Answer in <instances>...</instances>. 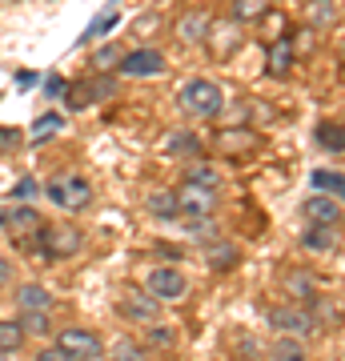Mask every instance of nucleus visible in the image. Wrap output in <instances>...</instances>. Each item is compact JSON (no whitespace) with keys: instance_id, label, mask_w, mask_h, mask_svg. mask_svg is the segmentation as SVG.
Listing matches in <instances>:
<instances>
[{"instance_id":"nucleus-20","label":"nucleus","mask_w":345,"mask_h":361,"mask_svg":"<svg viewBox=\"0 0 345 361\" xmlns=\"http://www.w3.org/2000/svg\"><path fill=\"white\" fill-rule=\"evenodd\" d=\"M317 141H321V149H329V153H345V129L341 125H317Z\"/></svg>"},{"instance_id":"nucleus-31","label":"nucleus","mask_w":345,"mask_h":361,"mask_svg":"<svg viewBox=\"0 0 345 361\" xmlns=\"http://www.w3.org/2000/svg\"><path fill=\"white\" fill-rule=\"evenodd\" d=\"M289 289H293L301 301H309V293H313V281H309V277H301V273H293V277H289Z\"/></svg>"},{"instance_id":"nucleus-16","label":"nucleus","mask_w":345,"mask_h":361,"mask_svg":"<svg viewBox=\"0 0 345 361\" xmlns=\"http://www.w3.org/2000/svg\"><path fill=\"white\" fill-rule=\"evenodd\" d=\"M305 20L313 28H329L333 20H337V4H333V0H309L305 4Z\"/></svg>"},{"instance_id":"nucleus-23","label":"nucleus","mask_w":345,"mask_h":361,"mask_svg":"<svg viewBox=\"0 0 345 361\" xmlns=\"http://www.w3.org/2000/svg\"><path fill=\"white\" fill-rule=\"evenodd\" d=\"M169 153H181V157H197L201 153V141L193 133H169Z\"/></svg>"},{"instance_id":"nucleus-14","label":"nucleus","mask_w":345,"mask_h":361,"mask_svg":"<svg viewBox=\"0 0 345 361\" xmlns=\"http://www.w3.org/2000/svg\"><path fill=\"white\" fill-rule=\"evenodd\" d=\"M301 245H305L309 253H329V249L337 245V225H309L305 237H301Z\"/></svg>"},{"instance_id":"nucleus-34","label":"nucleus","mask_w":345,"mask_h":361,"mask_svg":"<svg viewBox=\"0 0 345 361\" xmlns=\"http://www.w3.org/2000/svg\"><path fill=\"white\" fill-rule=\"evenodd\" d=\"M153 345H173V329L157 325V329H153Z\"/></svg>"},{"instance_id":"nucleus-19","label":"nucleus","mask_w":345,"mask_h":361,"mask_svg":"<svg viewBox=\"0 0 345 361\" xmlns=\"http://www.w3.org/2000/svg\"><path fill=\"white\" fill-rule=\"evenodd\" d=\"M116 20H121V13H116V4H109V8H104V13L97 16V20H92L89 28H85V37H80V44H89V40L104 37V32H109V28H113Z\"/></svg>"},{"instance_id":"nucleus-12","label":"nucleus","mask_w":345,"mask_h":361,"mask_svg":"<svg viewBox=\"0 0 345 361\" xmlns=\"http://www.w3.org/2000/svg\"><path fill=\"white\" fill-rule=\"evenodd\" d=\"M8 221L16 225V245H20V241H37L40 229H44V225H40V217H37V209H32V205H16L13 213H8Z\"/></svg>"},{"instance_id":"nucleus-7","label":"nucleus","mask_w":345,"mask_h":361,"mask_svg":"<svg viewBox=\"0 0 345 361\" xmlns=\"http://www.w3.org/2000/svg\"><path fill=\"white\" fill-rule=\"evenodd\" d=\"M56 349L68 353L73 361H89V357H97V353H104L101 337L92 334V329H64V334L56 337Z\"/></svg>"},{"instance_id":"nucleus-3","label":"nucleus","mask_w":345,"mask_h":361,"mask_svg":"<svg viewBox=\"0 0 345 361\" xmlns=\"http://www.w3.org/2000/svg\"><path fill=\"white\" fill-rule=\"evenodd\" d=\"M173 197H177V213L185 221L213 217V205H217V189H205V185H193V180H185Z\"/></svg>"},{"instance_id":"nucleus-37","label":"nucleus","mask_w":345,"mask_h":361,"mask_svg":"<svg viewBox=\"0 0 345 361\" xmlns=\"http://www.w3.org/2000/svg\"><path fill=\"white\" fill-rule=\"evenodd\" d=\"M16 197H25V201H28V197H32V180H25V185H16Z\"/></svg>"},{"instance_id":"nucleus-5","label":"nucleus","mask_w":345,"mask_h":361,"mask_svg":"<svg viewBox=\"0 0 345 361\" xmlns=\"http://www.w3.org/2000/svg\"><path fill=\"white\" fill-rule=\"evenodd\" d=\"M121 77H161L165 73V56L153 49V44H141V49H133V52H125L121 56Z\"/></svg>"},{"instance_id":"nucleus-22","label":"nucleus","mask_w":345,"mask_h":361,"mask_svg":"<svg viewBox=\"0 0 345 361\" xmlns=\"http://www.w3.org/2000/svg\"><path fill=\"white\" fill-rule=\"evenodd\" d=\"M61 129H64V116L61 113H44L37 125H32V133H28V137H32V145H40L44 137H52V133H61Z\"/></svg>"},{"instance_id":"nucleus-26","label":"nucleus","mask_w":345,"mask_h":361,"mask_svg":"<svg viewBox=\"0 0 345 361\" xmlns=\"http://www.w3.org/2000/svg\"><path fill=\"white\" fill-rule=\"evenodd\" d=\"M92 65L101 68V73H104V68H116V65H121V49H116V44L97 49V52H92Z\"/></svg>"},{"instance_id":"nucleus-17","label":"nucleus","mask_w":345,"mask_h":361,"mask_svg":"<svg viewBox=\"0 0 345 361\" xmlns=\"http://www.w3.org/2000/svg\"><path fill=\"white\" fill-rule=\"evenodd\" d=\"M273 361H309L301 337H277V345H273Z\"/></svg>"},{"instance_id":"nucleus-21","label":"nucleus","mask_w":345,"mask_h":361,"mask_svg":"<svg viewBox=\"0 0 345 361\" xmlns=\"http://www.w3.org/2000/svg\"><path fill=\"white\" fill-rule=\"evenodd\" d=\"M25 341V325L20 322H0V353H16Z\"/></svg>"},{"instance_id":"nucleus-6","label":"nucleus","mask_w":345,"mask_h":361,"mask_svg":"<svg viewBox=\"0 0 345 361\" xmlns=\"http://www.w3.org/2000/svg\"><path fill=\"white\" fill-rule=\"evenodd\" d=\"M149 293L157 301H181V297L189 293V281H185V273L173 269V265H157L149 273Z\"/></svg>"},{"instance_id":"nucleus-13","label":"nucleus","mask_w":345,"mask_h":361,"mask_svg":"<svg viewBox=\"0 0 345 361\" xmlns=\"http://www.w3.org/2000/svg\"><path fill=\"white\" fill-rule=\"evenodd\" d=\"M209 25H213V20H209V13H205V8H193V13L177 25V32H181V40H189V44H201V40L209 37Z\"/></svg>"},{"instance_id":"nucleus-39","label":"nucleus","mask_w":345,"mask_h":361,"mask_svg":"<svg viewBox=\"0 0 345 361\" xmlns=\"http://www.w3.org/2000/svg\"><path fill=\"white\" fill-rule=\"evenodd\" d=\"M0 361H13V353H0Z\"/></svg>"},{"instance_id":"nucleus-18","label":"nucleus","mask_w":345,"mask_h":361,"mask_svg":"<svg viewBox=\"0 0 345 361\" xmlns=\"http://www.w3.org/2000/svg\"><path fill=\"white\" fill-rule=\"evenodd\" d=\"M289 65H293V49H289V40H277V44L269 49V73H273V77H285Z\"/></svg>"},{"instance_id":"nucleus-24","label":"nucleus","mask_w":345,"mask_h":361,"mask_svg":"<svg viewBox=\"0 0 345 361\" xmlns=\"http://www.w3.org/2000/svg\"><path fill=\"white\" fill-rule=\"evenodd\" d=\"M273 0H233V16L237 20H257L261 13H269Z\"/></svg>"},{"instance_id":"nucleus-8","label":"nucleus","mask_w":345,"mask_h":361,"mask_svg":"<svg viewBox=\"0 0 345 361\" xmlns=\"http://www.w3.org/2000/svg\"><path fill=\"white\" fill-rule=\"evenodd\" d=\"M40 245H44V253L49 257H73V253H80V245H85V237H80L77 229H40Z\"/></svg>"},{"instance_id":"nucleus-30","label":"nucleus","mask_w":345,"mask_h":361,"mask_svg":"<svg viewBox=\"0 0 345 361\" xmlns=\"http://www.w3.org/2000/svg\"><path fill=\"white\" fill-rule=\"evenodd\" d=\"M233 261H237V253H233V249H217V253L209 249V265H213V269H229Z\"/></svg>"},{"instance_id":"nucleus-27","label":"nucleus","mask_w":345,"mask_h":361,"mask_svg":"<svg viewBox=\"0 0 345 361\" xmlns=\"http://www.w3.org/2000/svg\"><path fill=\"white\" fill-rule=\"evenodd\" d=\"M185 180H193V185H205V189H221V177L213 173V169H205V165H193Z\"/></svg>"},{"instance_id":"nucleus-32","label":"nucleus","mask_w":345,"mask_h":361,"mask_svg":"<svg viewBox=\"0 0 345 361\" xmlns=\"http://www.w3.org/2000/svg\"><path fill=\"white\" fill-rule=\"evenodd\" d=\"M44 92H49V97H64V92H68V85H64V80L52 73V77L44 80Z\"/></svg>"},{"instance_id":"nucleus-40","label":"nucleus","mask_w":345,"mask_h":361,"mask_svg":"<svg viewBox=\"0 0 345 361\" xmlns=\"http://www.w3.org/2000/svg\"><path fill=\"white\" fill-rule=\"evenodd\" d=\"M341 197H345V189H341Z\"/></svg>"},{"instance_id":"nucleus-15","label":"nucleus","mask_w":345,"mask_h":361,"mask_svg":"<svg viewBox=\"0 0 345 361\" xmlns=\"http://www.w3.org/2000/svg\"><path fill=\"white\" fill-rule=\"evenodd\" d=\"M145 209H149L157 221H177L181 217L177 213V197L173 193H149L145 197Z\"/></svg>"},{"instance_id":"nucleus-38","label":"nucleus","mask_w":345,"mask_h":361,"mask_svg":"<svg viewBox=\"0 0 345 361\" xmlns=\"http://www.w3.org/2000/svg\"><path fill=\"white\" fill-rule=\"evenodd\" d=\"M89 361H113V357H104V353H97V357H89Z\"/></svg>"},{"instance_id":"nucleus-25","label":"nucleus","mask_w":345,"mask_h":361,"mask_svg":"<svg viewBox=\"0 0 345 361\" xmlns=\"http://www.w3.org/2000/svg\"><path fill=\"white\" fill-rule=\"evenodd\" d=\"M20 325H25V334L44 337L49 334V313H20Z\"/></svg>"},{"instance_id":"nucleus-2","label":"nucleus","mask_w":345,"mask_h":361,"mask_svg":"<svg viewBox=\"0 0 345 361\" xmlns=\"http://www.w3.org/2000/svg\"><path fill=\"white\" fill-rule=\"evenodd\" d=\"M181 109L193 116H217L221 109H225V92L213 85V80L205 77H193L181 85Z\"/></svg>"},{"instance_id":"nucleus-29","label":"nucleus","mask_w":345,"mask_h":361,"mask_svg":"<svg viewBox=\"0 0 345 361\" xmlns=\"http://www.w3.org/2000/svg\"><path fill=\"white\" fill-rule=\"evenodd\" d=\"M313 185H317V189H337V193L345 189V180H341V177H333L329 169H321V173H313Z\"/></svg>"},{"instance_id":"nucleus-10","label":"nucleus","mask_w":345,"mask_h":361,"mask_svg":"<svg viewBox=\"0 0 345 361\" xmlns=\"http://www.w3.org/2000/svg\"><path fill=\"white\" fill-rule=\"evenodd\" d=\"M16 305H20V313H49L52 310V293L40 281H28V285L16 289Z\"/></svg>"},{"instance_id":"nucleus-35","label":"nucleus","mask_w":345,"mask_h":361,"mask_svg":"<svg viewBox=\"0 0 345 361\" xmlns=\"http://www.w3.org/2000/svg\"><path fill=\"white\" fill-rule=\"evenodd\" d=\"M32 85H37V73H16V89H32Z\"/></svg>"},{"instance_id":"nucleus-1","label":"nucleus","mask_w":345,"mask_h":361,"mask_svg":"<svg viewBox=\"0 0 345 361\" xmlns=\"http://www.w3.org/2000/svg\"><path fill=\"white\" fill-rule=\"evenodd\" d=\"M44 197L52 205H61L64 213H85L92 205V185L80 173H61V177H52L44 185Z\"/></svg>"},{"instance_id":"nucleus-11","label":"nucleus","mask_w":345,"mask_h":361,"mask_svg":"<svg viewBox=\"0 0 345 361\" xmlns=\"http://www.w3.org/2000/svg\"><path fill=\"white\" fill-rule=\"evenodd\" d=\"M121 313H125L128 322H137V325H153L157 313H161V305L149 301V297H141V293H128L125 301H121Z\"/></svg>"},{"instance_id":"nucleus-4","label":"nucleus","mask_w":345,"mask_h":361,"mask_svg":"<svg viewBox=\"0 0 345 361\" xmlns=\"http://www.w3.org/2000/svg\"><path fill=\"white\" fill-rule=\"evenodd\" d=\"M269 325H273V334H282V337H309L317 329L313 313L301 310V305H277V310H269Z\"/></svg>"},{"instance_id":"nucleus-36","label":"nucleus","mask_w":345,"mask_h":361,"mask_svg":"<svg viewBox=\"0 0 345 361\" xmlns=\"http://www.w3.org/2000/svg\"><path fill=\"white\" fill-rule=\"evenodd\" d=\"M8 277H13V269H8V261L0 257V289H4V285H8Z\"/></svg>"},{"instance_id":"nucleus-28","label":"nucleus","mask_w":345,"mask_h":361,"mask_svg":"<svg viewBox=\"0 0 345 361\" xmlns=\"http://www.w3.org/2000/svg\"><path fill=\"white\" fill-rule=\"evenodd\" d=\"M113 361H145V353L133 341H121V345L113 349Z\"/></svg>"},{"instance_id":"nucleus-9","label":"nucleus","mask_w":345,"mask_h":361,"mask_svg":"<svg viewBox=\"0 0 345 361\" xmlns=\"http://www.w3.org/2000/svg\"><path fill=\"white\" fill-rule=\"evenodd\" d=\"M305 221L309 225H337V221H341V205L325 193H313L305 201Z\"/></svg>"},{"instance_id":"nucleus-33","label":"nucleus","mask_w":345,"mask_h":361,"mask_svg":"<svg viewBox=\"0 0 345 361\" xmlns=\"http://www.w3.org/2000/svg\"><path fill=\"white\" fill-rule=\"evenodd\" d=\"M37 361H73V357H68V353H61V349L52 345V349H40Z\"/></svg>"}]
</instances>
